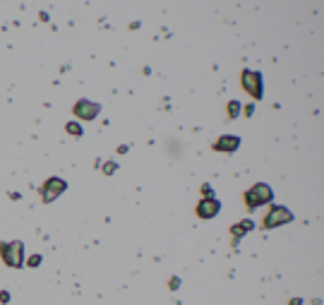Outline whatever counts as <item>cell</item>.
Wrapping results in <instances>:
<instances>
[{
  "instance_id": "ba28073f",
  "label": "cell",
  "mask_w": 324,
  "mask_h": 305,
  "mask_svg": "<svg viewBox=\"0 0 324 305\" xmlns=\"http://www.w3.org/2000/svg\"><path fill=\"white\" fill-rule=\"evenodd\" d=\"M240 147V137H235V135H221V137L214 142V151H221V154H233V151H238Z\"/></svg>"
},
{
  "instance_id": "9a60e30c",
  "label": "cell",
  "mask_w": 324,
  "mask_h": 305,
  "mask_svg": "<svg viewBox=\"0 0 324 305\" xmlns=\"http://www.w3.org/2000/svg\"><path fill=\"white\" fill-rule=\"evenodd\" d=\"M168 288H171V291H176V288H180V279L173 277L171 281H168Z\"/></svg>"
},
{
  "instance_id": "4fadbf2b",
  "label": "cell",
  "mask_w": 324,
  "mask_h": 305,
  "mask_svg": "<svg viewBox=\"0 0 324 305\" xmlns=\"http://www.w3.org/2000/svg\"><path fill=\"white\" fill-rule=\"evenodd\" d=\"M202 197H214V187L209 183L202 185Z\"/></svg>"
},
{
  "instance_id": "2e32d148",
  "label": "cell",
  "mask_w": 324,
  "mask_h": 305,
  "mask_svg": "<svg viewBox=\"0 0 324 305\" xmlns=\"http://www.w3.org/2000/svg\"><path fill=\"white\" fill-rule=\"evenodd\" d=\"M0 300H3V303H8V300H10V293H8V291H3V293H0Z\"/></svg>"
},
{
  "instance_id": "3957f363",
  "label": "cell",
  "mask_w": 324,
  "mask_h": 305,
  "mask_svg": "<svg viewBox=\"0 0 324 305\" xmlns=\"http://www.w3.org/2000/svg\"><path fill=\"white\" fill-rule=\"evenodd\" d=\"M291 221H293V212L286 209V207H281V204H274L267 212V216L262 219V226H264V228H278V226L291 223Z\"/></svg>"
},
{
  "instance_id": "8fae6325",
  "label": "cell",
  "mask_w": 324,
  "mask_h": 305,
  "mask_svg": "<svg viewBox=\"0 0 324 305\" xmlns=\"http://www.w3.org/2000/svg\"><path fill=\"white\" fill-rule=\"evenodd\" d=\"M226 111H228V118H238V116H240V103H238V101H228Z\"/></svg>"
},
{
  "instance_id": "52a82bcc",
  "label": "cell",
  "mask_w": 324,
  "mask_h": 305,
  "mask_svg": "<svg viewBox=\"0 0 324 305\" xmlns=\"http://www.w3.org/2000/svg\"><path fill=\"white\" fill-rule=\"evenodd\" d=\"M194 212H197L199 219H214V216H219V212H221V202L216 197H202Z\"/></svg>"
},
{
  "instance_id": "9c48e42d",
  "label": "cell",
  "mask_w": 324,
  "mask_h": 305,
  "mask_svg": "<svg viewBox=\"0 0 324 305\" xmlns=\"http://www.w3.org/2000/svg\"><path fill=\"white\" fill-rule=\"evenodd\" d=\"M252 228H255V223L250 221V219H242V221H238L235 223V226H233L231 228V233H233V241L238 243L242 238V236H245V233H250Z\"/></svg>"
},
{
  "instance_id": "7a4b0ae2",
  "label": "cell",
  "mask_w": 324,
  "mask_h": 305,
  "mask_svg": "<svg viewBox=\"0 0 324 305\" xmlns=\"http://www.w3.org/2000/svg\"><path fill=\"white\" fill-rule=\"evenodd\" d=\"M242 200H245V207H248L250 212H255L257 207L271 202V200H274V193H271V187H269L267 183H257V185H252L250 190L245 193Z\"/></svg>"
},
{
  "instance_id": "7c38bea8",
  "label": "cell",
  "mask_w": 324,
  "mask_h": 305,
  "mask_svg": "<svg viewBox=\"0 0 324 305\" xmlns=\"http://www.w3.org/2000/svg\"><path fill=\"white\" fill-rule=\"evenodd\" d=\"M115 168H118V164L106 161V164H103V173H106V176H113V173H115Z\"/></svg>"
},
{
  "instance_id": "ac0fdd59",
  "label": "cell",
  "mask_w": 324,
  "mask_h": 305,
  "mask_svg": "<svg viewBox=\"0 0 324 305\" xmlns=\"http://www.w3.org/2000/svg\"><path fill=\"white\" fill-rule=\"evenodd\" d=\"M300 303H303L300 298H293V300H291V305H300Z\"/></svg>"
},
{
  "instance_id": "e0dca14e",
  "label": "cell",
  "mask_w": 324,
  "mask_h": 305,
  "mask_svg": "<svg viewBox=\"0 0 324 305\" xmlns=\"http://www.w3.org/2000/svg\"><path fill=\"white\" fill-rule=\"evenodd\" d=\"M252 113H255V106H252V103L250 106H245V116H252Z\"/></svg>"
},
{
  "instance_id": "5bb4252c",
  "label": "cell",
  "mask_w": 324,
  "mask_h": 305,
  "mask_svg": "<svg viewBox=\"0 0 324 305\" xmlns=\"http://www.w3.org/2000/svg\"><path fill=\"white\" fill-rule=\"evenodd\" d=\"M27 264H29V267H31V269H36L38 264H41V255H34V257H29V262H27Z\"/></svg>"
},
{
  "instance_id": "5b68a950",
  "label": "cell",
  "mask_w": 324,
  "mask_h": 305,
  "mask_svg": "<svg viewBox=\"0 0 324 305\" xmlns=\"http://www.w3.org/2000/svg\"><path fill=\"white\" fill-rule=\"evenodd\" d=\"M65 190H67V183H65L63 178H58V176L48 178L46 183L41 185V200H44V202H53V200L60 197Z\"/></svg>"
},
{
  "instance_id": "30bf717a",
  "label": "cell",
  "mask_w": 324,
  "mask_h": 305,
  "mask_svg": "<svg viewBox=\"0 0 324 305\" xmlns=\"http://www.w3.org/2000/svg\"><path fill=\"white\" fill-rule=\"evenodd\" d=\"M65 130H67V135H72V137H82V125H79V123L70 121L65 125Z\"/></svg>"
},
{
  "instance_id": "277c9868",
  "label": "cell",
  "mask_w": 324,
  "mask_h": 305,
  "mask_svg": "<svg viewBox=\"0 0 324 305\" xmlns=\"http://www.w3.org/2000/svg\"><path fill=\"white\" fill-rule=\"evenodd\" d=\"M240 84H242V89L250 94L255 101L262 99V74L259 72H255V70H242Z\"/></svg>"
},
{
  "instance_id": "8992f818",
  "label": "cell",
  "mask_w": 324,
  "mask_h": 305,
  "mask_svg": "<svg viewBox=\"0 0 324 305\" xmlns=\"http://www.w3.org/2000/svg\"><path fill=\"white\" fill-rule=\"evenodd\" d=\"M72 113L79 118V121H94V118L101 113V106L89 101V99H79V101L72 106Z\"/></svg>"
},
{
  "instance_id": "6da1fadb",
  "label": "cell",
  "mask_w": 324,
  "mask_h": 305,
  "mask_svg": "<svg viewBox=\"0 0 324 305\" xmlns=\"http://www.w3.org/2000/svg\"><path fill=\"white\" fill-rule=\"evenodd\" d=\"M0 257L10 269L24 267V245H22V241L0 243Z\"/></svg>"
}]
</instances>
